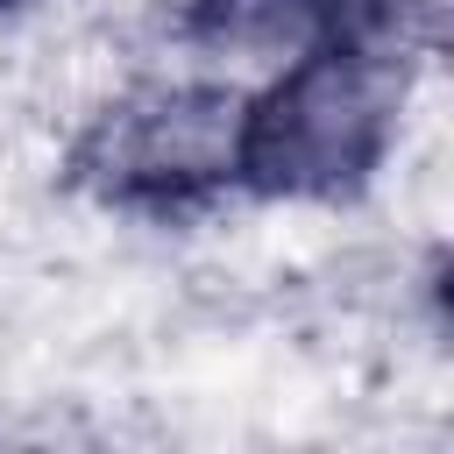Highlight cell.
Wrapping results in <instances>:
<instances>
[{
	"label": "cell",
	"instance_id": "obj_2",
	"mask_svg": "<svg viewBox=\"0 0 454 454\" xmlns=\"http://www.w3.org/2000/svg\"><path fill=\"white\" fill-rule=\"evenodd\" d=\"M241 92L227 78H135L64 142L57 184L114 220L192 227L234 199Z\"/></svg>",
	"mask_w": 454,
	"mask_h": 454
},
{
	"label": "cell",
	"instance_id": "obj_4",
	"mask_svg": "<svg viewBox=\"0 0 454 454\" xmlns=\"http://www.w3.org/2000/svg\"><path fill=\"white\" fill-rule=\"evenodd\" d=\"M21 7H28V0H0V14H21Z\"/></svg>",
	"mask_w": 454,
	"mask_h": 454
},
{
	"label": "cell",
	"instance_id": "obj_3",
	"mask_svg": "<svg viewBox=\"0 0 454 454\" xmlns=\"http://www.w3.org/2000/svg\"><path fill=\"white\" fill-rule=\"evenodd\" d=\"M369 0H184V35L199 43H298Z\"/></svg>",
	"mask_w": 454,
	"mask_h": 454
},
{
	"label": "cell",
	"instance_id": "obj_1",
	"mask_svg": "<svg viewBox=\"0 0 454 454\" xmlns=\"http://www.w3.org/2000/svg\"><path fill=\"white\" fill-rule=\"evenodd\" d=\"M433 50L426 0H369L241 92L234 199L248 206H355L397 156L419 71Z\"/></svg>",
	"mask_w": 454,
	"mask_h": 454
}]
</instances>
